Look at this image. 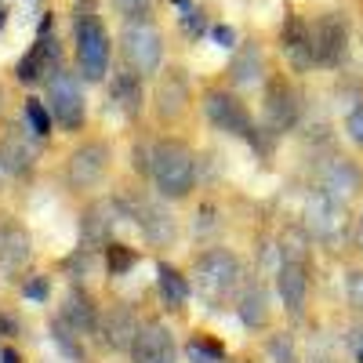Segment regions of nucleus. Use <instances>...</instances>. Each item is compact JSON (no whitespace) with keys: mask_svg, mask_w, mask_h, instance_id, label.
Segmentation results:
<instances>
[{"mask_svg":"<svg viewBox=\"0 0 363 363\" xmlns=\"http://www.w3.org/2000/svg\"><path fill=\"white\" fill-rule=\"evenodd\" d=\"M113 102L124 109L128 116H138L142 113V77L135 69L113 77Z\"/></svg>","mask_w":363,"mask_h":363,"instance_id":"24","label":"nucleus"},{"mask_svg":"<svg viewBox=\"0 0 363 363\" xmlns=\"http://www.w3.org/2000/svg\"><path fill=\"white\" fill-rule=\"evenodd\" d=\"M4 22H8V8H4V0H0V29H4Z\"/></svg>","mask_w":363,"mask_h":363,"instance_id":"38","label":"nucleus"},{"mask_svg":"<svg viewBox=\"0 0 363 363\" xmlns=\"http://www.w3.org/2000/svg\"><path fill=\"white\" fill-rule=\"evenodd\" d=\"M277 287H280V298L291 316H298L306 309V294H309V265H306V251L298 247H287L284 251V262H280V272H277Z\"/></svg>","mask_w":363,"mask_h":363,"instance_id":"10","label":"nucleus"},{"mask_svg":"<svg viewBox=\"0 0 363 363\" xmlns=\"http://www.w3.org/2000/svg\"><path fill=\"white\" fill-rule=\"evenodd\" d=\"M320 189L327 193V196H335V200H352L356 193H359V171H356V164H349V160H330L327 167H323V174H320Z\"/></svg>","mask_w":363,"mask_h":363,"instance_id":"18","label":"nucleus"},{"mask_svg":"<svg viewBox=\"0 0 363 363\" xmlns=\"http://www.w3.org/2000/svg\"><path fill=\"white\" fill-rule=\"evenodd\" d=\"M193 277H196V294L207 301L211 309H222L225 301L236 298L244 269H240L236 255H229V251H207V255L196 258Z\"/></svg>","mask_w":363,"mask_h":363,"instance_id":"2","label":"nucleus"},{"mask_svg":"<svg viewBox=\"0 0 363 363\" xmlns=\"http://www.w3.org/2000/svg\"><path fill=\"white\" fill-rule=\"evenodd\" d=\"M149 171H153V182L160 196L167 200H182L189 196V189L196 186V160H193V149L182 145V142H157L153 153H149Z\"/></svg>","mask_w":363,"mask_h":363,"instance_id":"1","label":"nucleus"},{"mask_svg":"<svg viewBox=\"0 0 363 363\" xmlns=\"http://www.w3.org/2000/svg\"><path fill=\"white\" fill-rule=\"evenodd\" d=\"M48 106H51V116L66 131H80V124H84V91H80V80L73 73H66V69L51 73V80H48Z\"/></svg>","mask_w":363,"mask_h":363,"instance_id":"5","label":"nucleus"},{"mask_svg":"<svg viewBox=\"0 0 363 363\" xmlns=\"http://www.w3.org/2000/svg\"><path fill=\"white\" fill-rule=\"evenodd\" d=\"M102 330H106V345L109 349H131V342L138 335V320H135V313L128 306H116V309H109Z\"/></svg>","mask_w":363,"mask_h":363,"instance_id":"21","label":"nucleus"},{"mask_svg":"<svg viewBox=\"0 0 363 363\" xmlns=\"http://www.w3.org/2000/svg\"><path fill=\"white\" fill-rule=\"evenodd\" d=\"M345 131H349V138L363 149V106H356L352 113H349V120H345Z\"/></svg>","mask_w":363,"mask_h":363,"instance_id":"32","label":"nucleus"},{"mask_svg":"<svg viewBox=\"0 0 363 363\" xmlns=\"http://www.w3.org/2000/svg\"><path fill=\"white\" fill-rule=\"evenodd\" d=\"M135 262H138V255H135L131 247H124V244H109V247H106V265H109L113 277H124Z\"/></svg>","mask_w":363,"mask_h":363,"instance_id":"27","label":"nucleus"},{"mask_svg":"<svg viewBox=\"0 0 363 363\" xmlns=\"http://www.w3.org/2000/svg\"><path fill=\"white\" fill-rule=\"evenodd\" d=\"M298 91L287 80H272L265 91V120L272 131H291L298 120Z\"/></svg>","mask_w":363,"mask_h":363,"instance_id":"15","label":"nucleus"},{"mask_svg":"<svg viewBox=\"0 0 363 363\" xmlns=\"http://www.w3.org/2000/svg\"><path fill=\"white\" fill-rule=\"evenodd\" d=\"M116 11L120 15H128V18H145L149 8H153V0H113Z\"/></svg>","mask_w":363,"mask_h":363,"instance_id":"30","label":"nucleus"},{"mask_svg":"<svg viewBox=\"0 0 363 363\" xmlns=\"http://www.w3.org/2000/svg\"><path fill=\"white\" fill-rule=\"evenodd\" d=\"M77 62L87 80H102L109 69V33L95 15V0L77 4Z\"/></svg>","mask_w":363,"mask_h":363,"instance_id":"3","label":"nucleus"},{"mask_svg":"<svg viewBox=\"0 0 363 363\" xmlns=\"http://www.w3.org/2000/svg\"><path fill=\"white\" fill-rule=\"evenodd\" d=\"M157 287H160V298L167 301V306H182V301H186L189 298V284H186V277H182V272L178 269H171V265H160L157 269Z\"/></svg>","mask_w":363,"mask_h":363,"instance_id":"25","label":"nucleus"},{"mask_svg":"<svg viewBox=\"0 0 363 363\" xmlns=\"http://www.w3.org/2000/svg\"><path fill=\"white\" fill-rule=\"evenodd\" d=\"M120 51H124L128 69H135L138 77L157 73L164 58V37L149 18H128L124 33H120Z\"/></svg>","mask_w":363,"mask_h":363,"instance_id":"4","label":"nucleus"},{"mask_svg":"<svg viewBox=\"0 0 363 363\" xmlns=\"http://www.w3.org/2000/svg\"><path fill=\"white\" fill-rule=\"evenodd\" d=\"M262 73H265V58H262V48H258V44H247L244 51H236L233 69H229V80H233L236 87H251V84H258Z\"/></svg>","mask_w":363,"mask_h":363,"instance_id":"22","label":"nucleus"},{"mask_svg":"<svg viewBox=\"0 0 363 363\" xmlns=\"http://www.w3.org/2000/svg\"><path fill=\"white\" fill-rule=\"evenodd\" d=\"M0 330H4V335H15V323L8 316H0Z\"/></svg>","mask_w":363,"mask_h":363,"instance_id":"36","label":"nucleus"},{"mask_svg":"<svg viewBox=\"0 0 363 363\" xmlns=\"http://www.w3.org/2000/svg\"><path fill=\"white\" fill-rule=\"evenodd\" d=\"M359 363H363V342H359Z\"/></svg>","mask_w":363,"mask_h":363,"instance_id":"40","label":"nucleus"},{"mask_svg":"<svg viewBox=\"0 0 363 363\" xmlns=\"http://www.w3.org/2000/svg\"><path fill=\"white\" fill-rule=\"evenodd\" d=\"M62 323L80 330V335H87V330H95L99 327V309H95V301H91L87 291L73 287L66 294V306H62Z\"/></svg>","mask_w":363,"mask_h":363,"instance_id":"19","label":"nucleus"},{"mask_svg":"<svg viewBox=\"0 0 363 363\" xmlns=\"http://www.w3.org/2000/svg\"><path fill=\"white\" fill-rule=\"evenodd\" d=\"M272 356H277V363H294V356H291V345H287L284 338H277V342H272Z\"/></svg>","mask_w":363,"mask_h":363,"instance_id":"34","label":"nucleus"},{"mask_svg":"<svg viewBox=\"0 0 363 363\" xmlns=\"http://www.w3.org/2000/svg\"><path fill=\"white\" fill-rule=\"evenodd\" d=\"M280 40H284V55L291 58L294 69L316 66V55H313V29H309L306 18H294V15H291L287 26H284V33H280Z\"/></svg>","mask_w":363,"mask_h":363,"instance_id":"17","label":"nucleus"},{"mask_svg":"<svg viewBox=\"0 0 363 363\" xmlns=\"http://www.w3.org/2000/svg\"><path fill=\"white\" fill-rule=\"evenodd\" d=\"M58 62H62V55H58V40H55V18L44 15V18H40L37 44L29 48V55L18 62L15 77H18L22 84H37V80H44L51 69H62Z\"/></svg>","mask_w":363,"mask_h":363,"instance_id":"6","label":"nucleus"},{"mask_svg":"<svg viewBox=\"0 0 363 363\" xmlns=\"http://www.w3.org/2000/svg\"><path fill=\"white\" fill-rule=\"evenodd\" d=\"M26 120H29V131H33L37 138H44V135L51 131V116H48L44 102H37V99L26 102Z\"/></svg>","mask_w":363,"mask_h":363,"instance_id":"29","label":"nucleus"},{"mask_svg":"<svg viewBox=\"0 0 363 363\" xmlns=\"http://www.w3.org/2000/svg\"><path fill=\"white\" fill-rule=\"evenodd\" d=\"M131 356L135 363H174L178 349H174V338L164 323H142L138 335L131 342Z\"/></svg>","mask_w":363,"mask_h":363,"instance_id":"12","label":"nucleus"},{"mask_svg":"<svg viewBox=\"0 0 363 363\" xmlns=\"http://www.w3.org/2000/svg\"><path fill=\"white\" fill-rule=\"evenodd\" d=\"M240 320H244L247 327H265L269 309H265V291H262L258 284L240 294Z\"/></svg>","mask_w":363,"mask_h":363,"instance_id":"26","label":"nucleus"},{"mask_svg":"<svg viewBox=\"0 0 363 363\" xmlns=\"http://www.w3.org/2000/svg\"><path fill=\"white\" fill-rule=\"evenodd\" d=\"M345 291H349V301H352V309H363V269L349 272V280H345Z\"/></svg>","mask_w":363,"mask_h":363,"instance_id":"31","label":"nucleus"},{"mask_svg":"<svg viewBox=\"0 0 363 363\" xmlns=\"http://www.w3.org/2000/svg\"><path fill=\"white\" fill-rule=\"evenodd\" d=\"M356 240H359V251H363V215H359V233H356Z\"/></svg>","mask_w":363,"mask_h":363,"instance_id":"39","label":"nucleus"},{"mask_svg":"<svg viewBox=\"0 0 363 363\" xmlns=\"http://www.w3.org/2000/svg\"><path fill=\"white\" fill-rule=\"evenodd\" d=\"M306 225L316 240H323V244H335V240L345 236V203L327 196L323 189H316L306 203Z\"/></svg>","mask_w":363,"mask_h":363,"instance_id":"9","label":"nucleus"},{"mask_svg":"<svg viewBox=\"0 0 363 363\" xmlns=\"http://www.w3.org/2000/svg\"><path fill=\"white\" fill-rule=\"evenodd\" d=\"M0 359H4V363H18V356H15L11 349H4V352H0Z\"/></svg>","mask_w":363,"mask_h":363,"instance_id":"37","label":"nucleus"},{"mask_svg":"<svg viewBox=\"0 0 363 363\" xmlns=\"http://www.w3.org/2000/svg\"><path fill=\"white\" fill-rule=\"evenodd\" d=\"M189 359H193V363H225V349H222L218 342L193 338V342H189Z\"/></svg>","mask_w":363,"mask_h":363,"instance_id":"28","label":"nucleus"},{"mask_svg":"<svg viewBox=\"0 0 363 363\" xmlns=\"http://www.w3.org/2000/svg\"><path fill=\"white\" fill-rule=\"evenodd\" d=\"M157 109L164 120H174L182 109H186L189 102V87H186V77H182V69H167V77L160 80V91H157Z\"/></svg>","mask_w":363,"mask_h":363,"instance_id":"20","label":"nucleus"},{"mask_svg":"<svg viewBox=\"0 0 363 363\" xmlns=\"http://www.w3.org/2000/svg\"><path fill=\"white\" fill-rule=\"evenodd\" d=\"M203 113H207V120L218 131L240 135V138H255V128H251V116H247L244 102H240L236 95H229V91H222V87L207 91L203 95Z\"/></svg>","mask_w":363,"mask_h":363,"instance_id":"7","label":"nucleus"},{"mask_svg":"<svg viewBox=\"0 0 363 363\" xmlns=\"http://www.w3.org/2000/svg\"><path fill=\"white\" fill-rule=\"evenodd\" d=\"M215 40L222 44V48H233V40H236V33L229 26H215Z\"/></svg>","mask_w":363,"mask_h":363,"instance_id":"35","label":"nucleus"},{"mask_svg":"<svg viewBox=\"0 0 363 363\" xmlns=\"http://www.w3.org/2000/svg\"><path fill=\"white\" fill-rule=\"evenodd\" d=\"M22 294H26V298H37V301H40V298H48V280H33V284H26V287H22Z\"/></svg>","mask_w":363,"mask_h":363,"instance_id":"33","label":"nucleus"},{"mask_svg":"<svg viewBox=\"0 0 363 363\" xmlns=\"http://www.w3.org/2000/svg\"><path fill=\"white\" fill-rule=\"evenodd\" d=\"M0 106H4V91H0Z\"/></svg>","mask_w":363,"mask_h":363,"instance_id":"41","label":"nucleus"},{"mask_svg":"<svg viewBox=\"0 0 363 363\" xmlns=\"http://www.w3.org/2000/svg\"><path fill=\"white\" fill-rule=\"evenodd\" d=\"M109 167V145L106 142H84L77 153L69 157V186L73 189H87L106 174Z\"/></svg>","mask_w":363,"mask_h":363,"instance_id":"13","label":"nucleus"},{"mask_svg":"<svg viewBox=\"0 0 363 363\" xmlns=\"http://www.w3.org/2000/svg\"><path fill=\"white\" fill-rule=\"evenodd\" d=\"M116 225V203L109 200H95L87 211H84V218H80V236H84V247H106L109 244V233Z\"/></svg>","mask_w":363,"mask_h":363,"instance_id":"16","label":"nucleus"},{"mask_svg":"<svg viewBox=\"0 0 363 363\" xmlns=\"http://www.w3.org/2000/svg\"><path fill=\"white\" fill-rule=\"evenodd\" d=\"M124 207H128V215L135 218V225H138L149 240H153V244H174V236H178L174 218L167 215L160 203L145 200V196H128Z\"/></svg>","mask_w":363,"mask_h":363,"instance_id":"11","label":"nucleus"},{"mask_svg":"<svg viewBox=\"0 0 363 363\" xmlns=\"http://www.w3.org/2000/svg\"><path fill=\"white\" fill-rule=\"evenodd\" d=\"M0 167L11 171V174H18V178L37 167V142L26 135L22 124L8 128L4 138H0Z\"/></svg>","mask_w":363,"mask_h":363,"instance_id":"14","label":"nucleus"},{"mask_svg":"<svg viewBox=\"0 0 363 363\" xmlns=\"http://www.w3.org/2000/svg\"><path fill=\"white\" fill-rule=\"evenodd\" d=\"M29 258H33V247H29V236L22 229H8L0 236V265L8 272H22Z\"/></svg>","mask_w":363,"mask_h":363,"instance_id":"23","label":"nucleus"},{"mask_svg":"<svg viewBox=\"0 0 363 363\" xmlns=\"http://www.w3.org/2000/svg\"><path fill=\"white\" fill-rule=\"evenodd\" d=\"M313 55H316V66H338L345 51H349V26L342 15L327 11L320 15L313 26Z\"/></svg>","mask_w":363,"mask_h":363,"instance_id":"8","label":"nucleus"}]
</instances>
